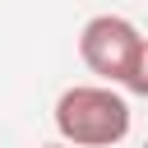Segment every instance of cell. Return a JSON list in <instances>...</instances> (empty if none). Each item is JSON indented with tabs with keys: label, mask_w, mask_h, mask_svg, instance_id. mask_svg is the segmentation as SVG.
I'll return each mask as SVG.
<instances>
[{
	"label": "cell",
	"mask_w": 148,
	"mask_h": 148,
	"mask_svg": "<svg viewBox=\"0 0 148 148\" xmlns=\"http://www.w3.org/2000/svg\"><path fill=\"white\" fill-rule=\"evenodd\" d=\"M56 130L74 148H116L130 134V102L106 83H74L56 102Z\"/></svg>",
	"instance_id": "6da1fadb"
},
{
	"label": "cell",
	"mask_w": 148,
	"mask_h": 148,
	"mask_svg": "<svg viewBox=\"0 0 148 148\" xmlns=\"http://www.w3.org/2000/svg\"><path fill=\"white\" fill-rule=\"evenodd\" d=\"M143 148H148V139H143Z\"/></svg>",
	"instance_id": "5b68a950"
},
{
	"label": "cell",
	"mask_w": 148,
	"mask_h": 148,
	"mask_svg": "<svg viewBox=\"0 0 148 148\" xmlns=\"http://www.w3.org/2000/svg\"><path fill=\"white\" fill-rule=\"evenodd\" d=\"M79 56L97 79L130 88L134 69H139V56H143V37L120 14H92L79 32Z\"/></svg>",
	"instance_id": "7a4b0ae2"
},
{
	"label": "cell",
	"mask_w": 148,
	"mask_h": 148,
	"mask_svg": "<svg viewBox=\"0 0 148 148\" xmlns=\"http://www.w3.org/2000/svg\"><path fill=\"white\" fill-rule=\"evenodd\" d=\"M130 92L148 97V42H143V56H139V69H134V79H130Z\"/></svg>",
	"instance_id": "3957f363"
},
{
	"label": "cell",
	"mask_w": 148,
	"mask_h": 148,
	"mask_svg": "<svg viewBox=\"0 0 148 148\" xmlns=\"http://www.w3.org/2000/svg\"><path fill=\"white\" fill-rule=\"evenodd\" d=\"M42 148H74V143H42Z\"/></svg>",
	"instance_id": "277c9868"
}]
</instances>
